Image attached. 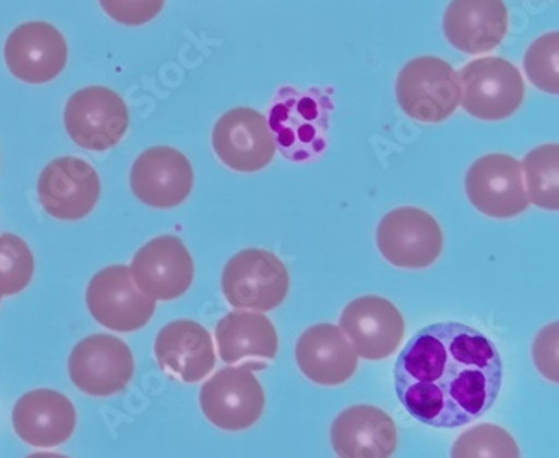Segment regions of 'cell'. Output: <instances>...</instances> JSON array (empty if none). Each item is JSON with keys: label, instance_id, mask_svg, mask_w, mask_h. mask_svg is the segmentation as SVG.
<instances>
[{"label": "cell", "instance_id": "83f0119b", "mask_svg": "<svg viewBox=\"0 0 559 458\" xmlns=\"http://www.w3.org/2000/svg\"><path fill=\"white\" fill-rule=\"evenodd\" d=\"M103 11L123 26H145L164 11L165 0H99Z\"/></svg>", "mask_w": 559, "mask_h": 458}, {"label": "cell", "instance_id": "e0dca14e", "mask_svg": "<svg viewBox=\"0 0 559 458\" xmlns=\"http://www.w3.org/2000/svg\"><path fill=\"white\" fill-rule=\"evenodd\" d=\"M130 186L133 195L148 207H178L192 193V164L174 146H152L131 167Z\"/></svg>", "mask_w": 559, "mask_h": 458}, {"label": "cell", "instance_id": "5b68a950", "mask_svg": "<svg viewBox=\"0 0 559 458\" xmlns=\"http://www.w3.org/2000/svg\"><path fill=\"white\" fill-rule=\"evenodd\" d=\"M221 286L222 294L236 310L267 313L287 298L289 270L274 252L246 249L227 262Z\"/></svg>", "mask_w": 559, "mask_h": 458}, {"label": "cell", "instance_id": "2e32d148", "mask_svg": "<svg viewBox=\"0 0 559 458\" xmlns=\"http://www.w3.org/2000/svg\"><path fill=\"white\" fill-rule=\"evenodd\" d=\"M68 58L70 49L64 36L49 22H24L5 40V64L22 83H51L64 71Z\"/></svg>", "mask_w": 559, "mask_h": 458}, {"label": "cell", "instance_id": "7a4b0ae2", "mask_svg": "<svg viewBox=\"0 0 559 458\" xmlns=\"http://www.w3.org/2000/svg\"><path fill=\"white\" fill-rule=\"evenodd\" d=\"M333 109V99L323 89L281 87L271 101L267 117L276 149L295 164H309L323 157L330 143Z\"/></svg>", "mask_w": 559, "mask_h": 458}, {"label": "cell", "instance_id": "603a6c76", "mask_svg": "<svg viewBox=\"0 0 559 458\" xmlns=\"http://www.w3.org/2000/svg\"><path fill=\"white\" fill-rule=\"evenodd\" d=\"M218 357L226 364H237L248 358L271 360L277 357L280 338L276 326L258 311H233L215 326Z\"/></svg>", "mask_w": 559, "mask_h": 458}, {"label": "cell", "instance_id": "9c48e42d", "mask_svg": "<svg viewBox=\"0 0 559 458\" xmlns=\"http://www.w3.org/2000/svg\"><path fill=\"white\" fill-rule=\"evenodd\" d=\"M86 304L96 323L115 333H135L152 321L156 301L140 291L130 267H105L87 284Z\"/></svg>", "mask_w": 559, "mask_h": 458}, {"label": "cell", "instance_id": "30bf717a", "mask_svg": "<svg viewBox=\"0 0 559 458\" xmlns=\"http://www.w3.org/2000/svg\"><path fill=\"white\" fill-rule=\"evenodd\" d=\"M68 371L73 385L84 395L114 397L123 391L135 375V357L123 339L92 335L74 346Z\"/></svg>", "mask_w": 559, "mask_h": 458}, {"label": "cell", "instance_id": "d6986e66", "mask_svg": "<svg viewBox=\"0 0 559 458\" xmlns=\"http://www.w3.org/2000/svg\"><path fill=\"white\" fill-rule=\"evenodd\" d=\"M156 363L182 383H199L214 371V338L197 321L177 320L162 327L153 345Z\"/></svg>", "mask_w": 559, "mask_h": 458}, {"label": "cell", "instance_id": "44dd1931", "mask_svg": "<svg viewBox=\"0 0 559 458\" xmlns=\"http://www.w3.org/2000/svg\"><path fill=\"white\" fill-rule=\"evenodd\" d=\"M296 363L309 382L340 386L358 370V354L338 326L330 323L311 326L296 342Z\"/></svg>", "mask_w": 559, "mask_h": 458}, {"label": "cell", "instance_id": "ba28073f", "mask_svg": "<svg viewBox=\"0 0 559 458\" xmlns=\"http://www.w3.org/2000/svg\"><path fill=\"white\" fill-rule=\"evenodd\" d=\"M377 248L399 269L433 266L443 251V232L437 218L417 207H399L378 224Z\"/></svg>", "mask_w": 559, "mask_h": 458}, {"label": "cell", "instance_id": "8992f818", "mask_svg": "<svg viewBox=\"0 0 559 458\" xmlns=\"http://www.w3.org/2000/svg\"><path fill=\"white\" fill-rule=\"evenodd\" d=\"M264 364L248 363L222 367L200 389V408L205 419L224 432H243L261 420L264 389L254 370Z\"/></svg>", "mask_w": 559, "mask_h": 458}, {"label": "cell", "instance_id": "f546056e", "mask_svg": "<svg viewBox=\"0 0 559 458\" xmlns=\"http://www.w3.org/2000/svg\"><path fill=\"white\" fill-rule=\"evenodd\" d=\"M0 299H2V298H0Z\"/></svg>", "mask_w": 559, "mask_h": 458}, {"label": "cell", "instance_id": "7c38bea8", "mask_svg": "<svg viewBox=\"0 0 559 458\" xmlns=\"http://www.w3.org/2000/svg\"><path fill=\"white\" fill-rule=\"evenodd\" d=\"M465 192L486 217H518L531 205L521 161L506 153H490L474 161L465 174Z\"/></svg>", "mask_w": 559, "mask_h": 458}, {"label": "cell", "instance_id": "484cf974", "mask_svg": "<svg viewBox=\"0 0 559 458\" xmlns=\"http://www.w3.org/2000/svg\"><path fill=\"white\" fill-rule=\"evenodd\" d=\"M521 451L511 433L502 426L484 423L459 436L452 448L454 458H518Z\"/></svg>", "mask_w": 559, "mask_h": 458}, {"label": "cell", "instance_id": "9a60e30c", "mask_svg": "<svg viewBox=\"0 0 559 458\" xmlns=\"http://www.w3.org/2000/svg\"><path fill=\"white\" fill-rule=\"evenodd\" d=\"M130 273L140 291L155 301L167 302L189 291L195 266L180 237L160 236L136 251L131 258Z\"/></svg>", "mask_w": 559, "mask_h": 458}, {"label": "cell", "instance_id": "277c9868", "mask_svg": "<svg viewBox=\"0 0 559 458\" xmlns=\"http://www.w3.org/2000/svg\"><path fill=\"white\" fill-rule=\"evenodd\" d=\"M461 106L477 120H508L524 103L526 83L518 65L499 56L473 59L459 73Z\"/></svg>", "mask_w": 559, "mask_h": 458}, {"label": "cell", "instance_id": "d4e9b609", "mask_svg": "<svg viewBox=\"0 0 559 458\" xmlns=\"http://www.w3.org/2000/svg\"><path fill=\"white\" fill-rule=\"evenodd\" d=\"M34 255L26 240L14 233L0 236V298L15 296L29 286L34 276Z\"/></svg>", "mask_w": 559, "mask_h": 458}, {"label": "cell", "instance_id": "ffe728a7", "mask_svg": "<svg viewBox=\"0 0 559 458\" xmlns=\"http://www.w3.org/2000/svg\"><path fill=\"white\" fill-rule=\"evenodd\" d=\"M442 26L452 48L465 55H487L508 36V5L504 0H452Z\"/></svg>", "mask_w": 559, "mask_h": 458}, {"label": "cell", "instance_id": "5bb4252c", "mask_svg": "<svg viewBox=\"0 0 559 458\" xmlns=\"http://www.w3.org/2000/svg\"><path fill=\"white\" fill-rule=\"evenodd\" d=\"M340 329L358 358L368 361L392 357L407 332L399 308L380 296H361L349 302L340 317Z\"/></svg>", "mask_w": 559, "mask_h": 458}, {"label": "cell", "instance_id": "4316f807", "mask_svg": "<svg viewBox=\"0 0 559 458\" xmlns=\"http://www.w3.org/2000/svg\"><path fill=\"white\" fill-rule=\"evenodd\" d=\"M559 33L543 34L534 39L524 55L527 80L539 92L558 96L559 93Z\"/></svg>", "mask_w": 559, "mask_h": 458}, {"label": "cell", "instance_id": "cb8c5ba5", "mask_svg": "<svg viewBox=\"0 0 559 458\" xmlns=\"http://www.w3.org/2000/svg\"><path fill=\"white\" fill-rule=\"evenodd\" d=\"M523 177H526V192L530 204L543 210L556 212L559 208V146L558 143H545L527 153L524 160Z\"/></svg>", "mask_w": 559, "mask_h": 458}, {"label": "cell", "instance_id": "6da1fadb", "mask_svg": "<svg viewBox=\"0 0 559 458\" xmlns=\"http://www.w3.org/2000/svg\"><path fill=\"white\" fill-rule=\"evenodd\" d=\"M395 393L412 419L432 429H459L495 407L504 379L498 346L455 321L421 327L393 367Z\"/></svg>", "mask_w": 559, "mask_h": 458}, {"label": "cell", "instance_id": "3957f363", "mask_svg": "<svg viewBox=\"0 0 559 458\" xmlns=\"http://www.w3.org/2000/svg\"><path fill=\"white\" fill-rule=\"evenodd\" d=\"M396 101L412 120L437 124L449 120L461 105V81L454 65L436 56H418L400 70Z\"/></svg>", "mask_w": 559, "mask_h": 458}, {"label": "cell", "instance_id": "f1b7e54d", "mask_svg": "<svg viewBox=\"0 0 559 458\" xmlns=\"http://www.w3.org/2000/svg\"><path fill=\"white\" fill-rule=\"evenodd\" d=\"M533 360L539 373L558 383V323L548 324L533 345Z\"/></svg>", "mask_w": 559, "mask_h": 458}, {"label": "cell", "instance_id": "ac0fdd59", "mask_svg": "<svg viewBox=\"0 0 559 458\" xmlns=\"http://www.w3.org/2000/svg\"><path fill=\"white\" fill-rule=\"evenodd\" d=\"M76 408L70 398L51 388L27 391L12 410V426L24 444L34 448H58L76 430Z\"/></svg>", "mask_w": 559, "mask_h": 458}, {"label": "cell", "instance_id": "7402d4cb", "mask_svg": "<svg viewBox=\"0 0 559 458\" xmlns=\"http://www.w3.org/2000/svg\"><path fill=\"white\" fill-rule=\"evenodd\" d=\"M331 445L342 458H385L395 454L399 432L392 417L382 408L356 405L334 419Z\"/></svg>", "mask_w": 559, "mask_h": 458}, {"label": "cell", "instance_id": "52a82bcc", "mask_svg": "<svg viewBox=\"0 0 559 458\" xmlns=\"http://www.w3.org/2000/svg\"><path fill=\"white\" fill-rule=\"evenodd\" d=\"M70 138L90 152H108L127 135L130 111L127 103L106 86H87L70 96L64 108Z\"/></svg>", "mask_w": 559, "mask_h": 458}, {"label": "cell", "instance_id": "8fae6325", "mask_svg": "<svg viewBox=\"0 0 559 458\" xmlns=\"http://www.w3.org/2000/svg\"><path fill=\"white\" fill-rule=\"evenodd\" d=\"M212 148L222 164L239 173L264 170L277 152L267 118L252 108L222 114L212 130Z\"/></svg>", "mask_w": 559, "mask_h": 458}, {"label": "cell", "instance_id": "4fadbf2b", "mask_svg": "<svg viewBox=\"0 0 559 458\" xmlns=\"http://www.w3.org/2000/svg\"><path fill=\"white\" fill-rule=\"evenodd\" d=\"M102 196L98 171L83 158L59 157L49 161L37 180L40 207L52 218L76 222L95 210Z\"/></svg>", "mask_w": 559, "mask_h": 458}]
</instances>
